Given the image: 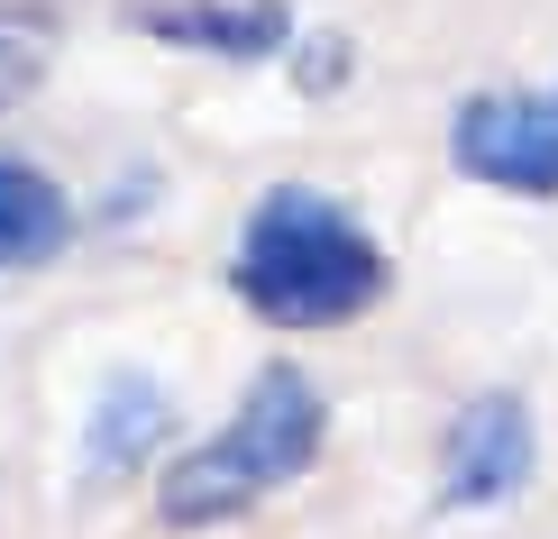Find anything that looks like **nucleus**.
Wrapping results in <instances>:
<instances>
[{
	"label": "nucleus",
	"mask_w": 558,
	"mask_h": 539,
	"mask_svg": "<svg viewBox=\"0 0 558 539\" xmlns=\"http://www.w3.org/2000/svg\"><path fill=\"white\" fill-rule=\"evenodd\" d=\"M74 247V193L28 156H0V274L56 266Z\"/></svg>",
	"instance_id": "nucleus-7"
},
{
	"label": "nucleus",
	"mask_w": 558,
	"mask_h": 539,
	"mask_svg": "<svg viewBox=\"0 0 558 539\" xmlns=\"http://www.w3.org/2000/svg\"><path fill=\"white\" fill-rule=\"evenodd\" d=\"M449 166L468 183H495V193L558 201V101H531V91L458 101L449 110Z\"/></svg>",
	"instance_id": "nucleus-3"
},
{
	"label": "nucleus",
	"mask_w": 558,
	"mask_h": 539,
	"mask_svg": "<svg viewBox=\"0 0 558 539\" xmlns=\"http://www.w3.org/2000/svg\"><path fill=\"white\" fill-rule=\"evenodd\" d=\"M293 83H302V91H339V83H348V37H302Z\"/></svg>",
	"instance_id": "nucleus-9"
},
{
	"label": "nucleus",
	"mask_w": 558,
	"mask_h": 539,
	"mask_svg": "<svg viewBox=\"0 0 558 539\" xmlns=\"http://www.w3.org/2000/svg\"><path fill=\"white\" fill-rule=\"evenodd\" d=\"M129 28L183 56H220V64H266L293 46L284 0H129Z\"/></svg>",
	"instance_id": "nucleus-5"
},
{
	"label": "nucleus",
	"mask_w": 558,
	"mask_h": 539,
	"mask_svg": "<svg viewBox=\"0 0 558 539\" xmlns=\"http://www.w3.org/2000/svg\"><path fill=\"white\" fill-rule=\"evenodd\" d=\"M56 64V19L28 0H0V110H19Z\"/></svg>",
	"instance_id": "nucleus-8"
},
{
	"label": "nucleus",
	"mask_w": 558,
	"mask_h": 539,
	"mask_svg": "<svg viewBox=\"0 0 558 539\" xmlns=\"http://www.w3.org/2000/svg\"><path fill=\"white\" fill-rule=\"evenodd\" d=\"M393 266L357 229V210L312 193V183H275L257 193L229 256V293L266 320V330H348L385 302Z\"/></svg>",
	"instance_id": "nucleus-1"
},
{
	"label": "nucleus",
	"mask_w": 558,
	"mask_h": 539,
	"mask_svg": "<svg viewBox=\"0 0 558 539\" xmlns=\"http://www.w3.org/2000/svg\"><path fill=\"white\" fill-rule=\"evenodd\" d=\"M541 466V420L522 393H476L439 439V512H504Z\"/></svg>",
	"instance_id": "nucleus-4"
},
{
	"label": "nucleus",
	"mask_w": 558,
	"mask_h": 539,
	"mask_svg": "<svg viewBox=\"0 0 558 539\" xmlns=\"http://www.w3.org/2000/svg\"><path fill=\"white\" fill-rule=\"evenodd\" d=\"M330 449V403L302 366H257V384L239 393V412L220 420L202 449H183L166 466V522L174 530H220L239 512H257L266 494L302 485Z\"/></svg>",
	"instance_id": "nucleus-2"
},
{
	"label": "nucleus",
	"mask_w": 558,
	"mask_h": 539,
	"mask_svg": "<svg viewBox=\"0 0 558 539\" xmlns=\"http://www.w3.org/2000/svg\"><path fill=\"white\" fill-rule=\"evenodd\" d=\"M174 439V403L156 375H110V393L92 403V430H83V476H137L156 449Z\"/></svg>",
	"instance_id": "nucleus-6"
}]
</instances>
